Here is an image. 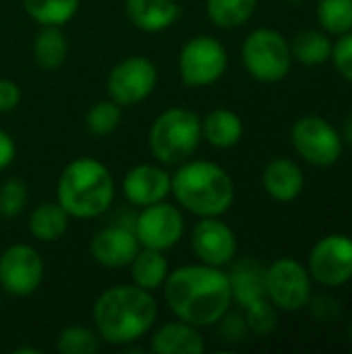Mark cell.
I'll return each mask as SVG.
<instances>
[{"instance_id": "1", "label": "cell", "mask_w": 352, "mask_h": 354, "mask_svg": "<svg viewBox=\"0 0 352 354\" xmlns=\"http://www.w3.org/2000/svg\"><path fill=\"white\" fill-rule=\"evenodd\" d=\"M162 290L170 313L197 328L216 326L232 307L228 274L199 261L170 270Z\"/></svg>"}, {"instance_id": "2", "label": "cell", "mask_w": 352, "mask_h": 354, "mask_svg": "<svg viewBox=\"0 0 352 354\" xmlns=\"http://www.w3.org/2000/svg\"><path fill=\"white\" fill-rule=\"evenodd\" d=\"M93 330L102 342L127 348L145 338L158 322L154 292L131 284H116L102 290L91 307Z\"/></svg>"}, {"instance_id": "3", "label": "cell", "mask_w": 352, "mask_h": 354, "mask_svg": "<svg viewBox=\"0 0 352 354\" xmlns=\"http://www.w3.org/2000/svg\"><path fill=\"white\" fill-rule=\"evenodd\" d=\"M176 205L197 218H222L234 203V180L216 162L187 160L172 172Z\"/></svg>"}, {"instance_id": "4", "label": "cell", "mask_w": 352, "mask_h": 354, "mask_svg": "<svg viewBox=\"0 0 352 354\" xmlns=\"http://www.w3.org/2000/svg\"><path fill=\"white\" fill-rule=\"evenodd\" d=\"M116 197V183L110 168L89 156L71 160L56 185V201L71 220H93L104 216Z\"/></svg>"}, {"instance_id": "5", "label": "cell", "mask_w": 352, "mask_h": 354, "mask_svg": "<svg viewBox=\"0 0 352 354\" xmlns=\"http://www.w3.org/2000/svg\"><path fill=\"white\" fill-rule=\"evenodd\" d=\"M201 116L185 106L160 112L147 131L151 156L162 166H178L195 156L201 145Z\"/></svg>"}, {"instance_id": "6", "label": "cell", "mask_w": 352, "mask_h": 354, "mask_svg": "<svg viewBox=\"0 0 352 354\" xmlns=\"http://www.w3.org/2000/svg\"><path fill=\"white\" fill-rule=\"evenodd\" d=\"M247 73L261 83H278L290 73L293 52L288 39L270 27L253 29L241 48Z\"/></svg>"}, {"instance_id": "7", "label": "cell", "mask_w": 352, "mask_h": 354, "mask_svg": "<svg viewBox=\"0 0 352 354\" xmlns=\"http://www.w3.org/2000/svg\"><path fill=\"white\" fill-rule=\"evenodd\" d=\"M178 77L187 87H210L228 68V52L214 35H193L178 52Z\"/></svg>"}, {"instance_id": "8", "label": "cell", "mask_w": 352, "mask_h": 354, "mask_svg": "<svg viewBox=\"0 0 352 354\" xmlns=\"http://www.w3.org/2000/svg\"><path fill=\"white\" fill-rule=\"evenodd\" d=\"M266 297L278 311L295 313L305 309L313 297L309 270L290 257L276 259L266 268Z\"/></svg>"}, {"instance_id": "9", "label": "cell", "mask_w": 352, "mask_h": 354, "mask_svg": "<svg viewBox=\"0 0 352 354\" xmlns=\"http://www.w3.org/2000/svg\"><path fill=\"white\" fill-rule=\"evenodd\" d=\"M290 141L297 153L311 166L328 168L342 158L344 139L338 129L322 116H301L290 131Z\"/></svg>"}, {"instance_id": "10", "label": "cell", "mask_w": 352, "mask_h": 354, "mask_svg": "<svg viewBox=\"0 0 352 354\" xmlns=\"http://www.w3.org/2000/svg\"><path fill=\"white\" fill-rule=\"evenodd\" d=\"M158 85V68L147 56H127L116 62L106 79L108 97L120 108L145 102Z\"/></svg>"}, {"instance_id": "11", "label": "cell", "mask_w": 352, "mask_h": 354, "mask_svg": "<svg viewBox=\"0 0 352 354\" xmlns=\"http://www.w3.org/2000/svg\"><path fill=\"white\" fill-rule=\"evenodd\" d=\"M185 214L176 203L160 201L147 207H141L133 220V232L141 247L170 251L185 236Z\"/></svg>"}, {"instance_id": "12", "label": "cell", "mask_w": 352, "mask_h": 354, "mask_svg": "<svg viewBox=\"0 0 352 354\" xmlns=\"http://www.w3.org/2000/svg\"><path fill=\"white\" fill-rule=\"evenodd\" d=\"M44 259L31 245L15 243L0 253V290L8 297L35 295L44 282Z\"/></svg>"}, {"instance_id": "13", "label": "cell", "mask_w": 352, "mask_h": 354, "mask_svg": "<svg viewBox=\"0 0 352 354\" xmlns=\"http://www.w3.org/2000/svg\"><path fill=\"white\" fill-rule=\"evenodd\" d=\"M313 282L336 288L352 280V239L349 234H328L319 239L307 259Z\"/></svg>"}, {"instance_id": "14", "label": "cell", "mask_w": 352, "mask_h": 354, "mask_svg": "<svg viewBox=\"0 0 352 354\" xmlns=\"http://www.w3.org/2000/svg\"><path fill=\"white\" fill-rule=\"evenodd\" d=\"M191 251L199 263L226 268L237 257V234L220 218H199L189 236Z\"/></svg>"}, {"instance_id": "15", "label": "cell", "mask_w": 352, "mask_h": 354, "mask_svg": "<svg viewBox=\"0 0 352 354\" xmlns=\"http://www.w3.org/2000/svg\"><path fill=\"white\" fill-rule=\"evenodd\" d=\"M122 195L133 207L166 201L172 193V174L162 164H137L122 176Z\"/></svg>"}, {"instance_id": "16", "label": "cell", "mask_w": 352, "mask_h": 354, "mask_svg": "<svg viewBox=\"0 0 352 354\" xmlns=\"http://www.w3.org/2000/svg\"><path fill=\"white\" fill-rule=\"evenodd\" d=\"M139 249L141 245L133 232V224H108L89 243L91 259L108 270L129 268Z\"/></svg>"}, {"instance_id": "17", "label": "cell", "mask_w": 352, "mask_h": 354, "mask_svg": "<svg viewBox=\"0 0 352 354\" xmlns=\"http://www.w3.org/2000/svg\"><path fill=\"white\" fill-rule=\"evenodd\" d=\"M149 348L156 354H201L205 338L201 328L174 317V322H166L151 332Z\"/></svg>"}, {"instance_id": "18", "label": "cell", "mask_w": 352, "mask_h": 354, "mask_svg": "<svg viewBox=\"0 0 352 354\" xmlns=\"http://www.w3.org/2000/svg\"><path fill=\"white\" fill-rule=\"evenodd\" d=\"M228 282H230V292H232V303H237L241 309L268 299L266 297V268L253 259V257H243V259H232Z\"/></svg>"}, {"instance_id": "19", "label": "cell", "mask_w": 352, "mask_h": 354, "mask_svg": "<svg viewBox=\"0 0 352 354\" xmlns=\"http://www.w3.org/2000/svg\"><path fill=\"white\" fill-rule=\"evenodd\" d=\"M124 15L139 31L160 33L176 23L180 6L176 0H124Z\"/></svg>"}, {"instance_id": "20", "label": "cell", "mask_w": 352, "mask_h": 354, "mask_svg": "<svg viewBox=\"0 0 352 354\" xmlns=\"http://www.w3.org/2000/svg\"><path fill=\"white\" fill-rule=\"evenodd\" d=\"M266 193L280 203L295 201L305 187V174L301 166L288 158H274L261 172Z\"/></svg>"}, {"instance_id": "21", "label": "cell", "mask_w": 352, "mask_h": 354, "mask_svg": "<svg viewBox=\"0 0 352 354\" xmlns=\"http://www.w3.org/2000/svg\"><path fill=\"white\" fill-rule=\"evenodd\" d=\"M245 124L228 108H216L201 118V137L216 149H230L241 143Z\"/></svg>"}, {"instance_id": "22", "label": "cell", "mask_w": 352, "mask_h": 354, "mask_svg": "<svg viewBox=\"0 0 352 354\" xmlns=\"http://www.w3.org/2000/svg\"><path fill=\"white\" fill-rule=\"evenodd\" d=\"M129 274H131V282L143 290H160L170 274V263L166 257V251H158V249H147L141 247L137 251V255L133 257V261L129 263Z\"/></svg>"}, {"instance_id": "23", "label": "cell", "mask_w": 352, "mask_h": 354, "mask_svg": "<svg viewBox=\"0 0 352 354\" xmlns=\"http://www.w3.org/2000/svg\"><path fill=\"white\" fill-rule=\"evenodd\" d=\"M71 224V216L58 201H41L33 207L27 220L29 234L39 243L60 241Z\"/></svg>"}, {"instance_id": "24", "label": "cell", "mask_w": 352, "mask_h": 354, "mask_svg": "<svg viewBox=\"0 0 352 354\" xmlns=\"http://www.w3.org/2000/svg\"><path fill=\"white\" fill-rule=\"evenodd\" d=\"M31 54H33L35 64L44 71H54L62 66L68 56V39L62 27L41 25L33 37Z\"/></svg>"}, {"instance_id": "25", "label": "cell", "mask_w": 352, "mask_h": 354, "mask_svg": "<svg viewBox=\"0 0 352 354\" xmlns=\"http://www.w3.org/2000/svg\"><path fill=\"white\" fill-rule=\"evenodd\" d=\"M332 48H334V44L330 41L328 33L317 31V29L299 31L290 44L293 58L307 66H319V64L328 62L332 58Z\"/></svg>"}, {"instance_id": "26", "label": "cell", "mask_w": 352, "mask_h": 354, "mask_svg": "<svg viewBox=\"0 0 352 354\" xmlns=\"http://www.w3.org/2000/svg\"><path fill=\"white\" fill-rule=\"evenodd\" d=\"M257 8V0H205L210 21L220 29L243 27Z\"/></svg>"}, {"instance_id": "27", "label": "cell", "mask_w": 352, "mask_h": 354, "mask_svg": "<svg viewBox=\"0 0 352 354\" xmlns=\"http://www.w3.org/2000/svg\"><path fill=\"white\" fill-rule=\"evenodd\" d=\"M25 12L41 27L66 25L79 10L81 0H23Z\"/></svg>"}, {"instance_id": "28", "label": "cell", "mask_w": 352, "mask_h": 354, "mask_svg": "<svg viewBox=\"0 0 352 354\" xmlns=\"http://www.w3.org/2000/svg\"><path fill=\"white\" fill-rule=\"evenodd\" d=\"M122 120V108L114 100H100L89 106L85 112V127L93 137H108L112 135Z\"/></svg>"}, {"instance_id": "29", "label": "cell", "mask_w": 352, "mask_h": 354, "mask_svg": "<svg viewBox=\"0 0 352 354\" xmlns=\"http://www.w3.org/2000/svg\"><path fill=\"white\" fill-rule=\"evenodd\" d=\"M317 21L328 35L352 31V0H319Z\"/></svg>"}, {"instance_id": "30", "label": "cell", "mask_w": 352, "mask_h": 354, "mask_svg": "<svg viewBox=\"0 0 352 354\" xmlns=\"http://www.w3.org/2000/svg\"><path fill=\"white\" fill-rule=\"evenodd\" d=\"M100 348L102 338L85 326H66L56 338V351L60 354H95Z\"/></svg>"}, {"instance_id": "31", "label": "cell", "mask_w": 352, "mask_h": 354, "mask_svg": "<svg viewBox=\"0 0 352 354\" xmlns=\"http://www.w3.org/2000/svg\"><path fill=\"white\" fill-rule=\"evenodd\" d=\"M29 203V189L21 178H6L0 183V218H19Z\"/></svg>"}, {"instance_id": "32", "label": "cell", "mask_w": 352, "mask_h": 354, "mask_svg": "<svg viewBox=\"0 0 352 354\" xmlns=\"http://www.w3.org/2000/svg\"><path fill=\"white\" fill-rule=\"evenodd\" d=\"M243 315H245L249 334H255V336H268L278 326V309L268 299H261V301L245 307Z\"/></svg>"}, {"instance_id": "33", "label": "cell", "mask_w": 352, "mask_h": 354, "mask_svg": "<svg viewBox=\"0 0 352 354\" xmlns=\"http://www.w3.org/2000/svg\"><path fill=\"white\" fill-rule=\"evenodd\" d=\"M218 326V334L224 342L228 344H239L247 338L249 334V328H247V322H245V315L243 313H234V311H226L222 315V319L216 324Z\"/></svg>"}, {"instance_id": "34", "label": "cell", "mask_w": 352, "mask_h": 354, "mask_svg": "<svg viewBox=\"0 0 352 354\" xmlns=\"http://www.w3.org/2000/svg\"><path fill=\"white\" fill-rule=\"evenodd\" d=\"M336 71L352 83V31L338 35V41L332 48V58Z\"/></svg>"}, {"instance_id": "35", "label": "cell", "mask_w": 352, "mask_h": 354, "mask_svg": "<svg viewBox=\"0 0 352 354\" xmlns=\"http://www.w3.org/2000/svg\"><path fill=\"white\" fill-rule=\"evenodd\" d=\"M307 307L311 309V313H313L319 322H334V319L340 315V305H338V301L332 299V297H326V295L315 297V299L311 297V301H309Z\"/></svg>"}, {"instance_id": "36", "label": "cell", "mask_w": 352, "mask_h": 354, "mask_svg": "<svg viewBox=\"0 0 352 354\" xmlns=\"http://www.w3.org/2000/svg\"><path fill=\"white\" fill-rule=\"evenodd\" d=\"M21 104V87L10 79H0V114L12 112Z\"/></svg>"}, {"instance_id": "37", "label": "cell", "mask_w": 352, "mask_h": 354, "mask_svg": "<svg viewBox=\"0 0 352 354\" xmlns=\"http://www.w3.org/2000/svg\"><path fill=\"white\" fill-rule=\"evenodd\" d=\"M17 158V143L10 133L0 129V172L6 170Z\"/></svg>"}, {"instance_id": "38", "label": "cell", "mask_w": 352, "mask_h": 354, "mask_svg": "<svg viewBox=\"0 0 352 354\" xmlns=\"http://www.w3.org/2000/svg\"><path fill=\"white\" fill-rule=\"evenodd\" d=\"M344 141L352 145V112L349 114V118L344 120Z\"/></svg>"}, {"instance_id": "39", "label": "cell", "mask_w": 352, "mask_h": 354, "mask_svg": "<svg viewBox=\"0 0 352 354\" xmlns=\"http://www.w3.org/2000/svg\"><path fill=\"white\" fill-rule=\"evenodd\" d=\"M286 2H290V4H301V2H305V0H286Z\"/></svg>"}, {"instance_id": "40", "label": "cell", "mask_w": 352, "mask_h": 354, "mask_svg": "<svg viewBox=\"0 0 352 354\" xmlns=\"http://www.w3.org/2000/svg\"><path fill=\"white\" fill-rule=\"evenodd\" d=\"M0 309H2V297H0Z\"/></svg>"}, {"instance_id": "41", "label": "cell", "mask_w": 352, "mask_h": 354, "mask_svg": "<svg viewBox=\"0 0 352 354\" xmlns=\"http://www.w3.org/2000/svg\"><path fill=\"white\" fill-rule=\"evenodd\" d=\"M351 338H352V326H351Z\"/></svg>"}]
</instances>
